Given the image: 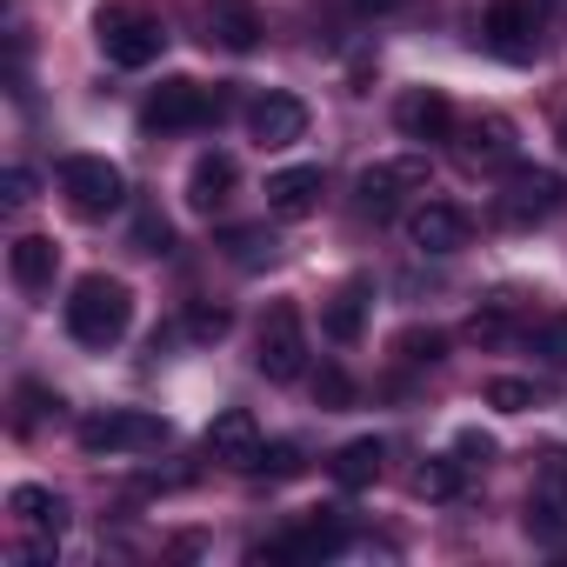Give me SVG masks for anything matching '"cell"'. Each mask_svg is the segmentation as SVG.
I'll list each match as a JSON object with an SVG mask.
<instances>
[{
	"mask_svg": "<svg viewBox=\"0 0 567 567\" xmlns=\"http://www.w3.org/2000/svg\"><path fill=\"white\" fill-rule=\"evenodd\" d=\"M560 200H567V181L560 174H547V167H507V181H501V194H494V214L507 220V227H534V220H547V214H560Z\"/></svg>",
	"mask_w": 567,
	"mask_h": 567,
	"instance_id": "9",
	"label": "cell"
},
{
	"mask_svg": "<svg viewBox=\"0 0 567 567\" xmlns=\"http://www.w3.org/2000/svg\"><path fill=\"white\" fill-rule=\"evenodd\" d=\"M354 8H361V14H394L401 0H354Z\"/></svg>",
	"mask_w": 567,
	"mask_h": 567,
	"instance_id": "37",
	"label": "cell"
},
{
	"mask_svg": "<svg viewBox=\"0 0 567 567\" xmlns=\"http://www.w3.org/2000/svg\"><path fill=\"white\" fill-rule=\"evenodd\" d=\"M341 547H348V527L341 520H301V527L280 534V540H260L254 560H328Z\"/></svg>",
	"mask_w": 567,
	"mask_h": 567,
	"instance_id": "15",
	"label": "cell"
},
{
	"mask_svg": "<svg viewBox=\"0 0 567 567\" xmlns=\"http://www.w3.org/2000/svg\"><path fill=\"white\" fill-rule=\"evenodd\" d=\"M254 368H260L267 381H301V374H308V328H301V308H295V301H274V308L260 315Z\"/></svg>",
	"mask_w": 567,
	"mask_h": 567,
	"instance_id": "4",
	"label": "cell"
},
{
	"mask_svg": "<svg viewBox=\"0 0 567 567\" xmlns=\"http://www.w3.org/2000/svg\"><path fill=\"white\" fill-rule=\"evenodd\" d=\"M274 247H280V240H274L267 227H227V234H220V254H227L234 267H260V260H274Z\"/></svg>",
	"mask_w": 567,
	"mask_h": 567,
	"instance_id": "24",
	"label": "cell"
},
{
	"mask_svg": "<svg viewBox=\"0 0 567 567\" xmlns=\"http://www.w3.org/2000/svg\"><path fill=\"white\" fill-rule=\"evenodd\" d=\"M247 134H254L267 154L295 147V141L308 134V101H295V94H260V101L247 107Z\"/></svg>",
	"mask_w": 567,
	"mask_h": 567,
	"instance_id": "13",
	"label": "cell"
},
{
	"mask_svg": "<svg viewBox=\"0 0 567 567\" xmlns=\"http://www.w3.org/2000/svg\"><path fill=\"white\" fill-rule=\"evenodd\" d=\"M381 461H388V447L368 434V441H348V447L328 461V474H334L341 487H374V481H381Z\"/></svg>",
	"mask_w": 567,
	"mask_h": 567,
	"instance_id": "22",
	"label": "cell"
},
{
	"mask_svg": "<svg viewBox=\"0 0 567 567\" xmlns=\"http://www.w3.org/2000/svg\"><path fill=\"white\" fill-rule=\"evenodd\" d=\"M461 161H467V167H514V161H520L514 121H507V114H474V121L461 127Z\"/></svg>",
	"mask_w": 567,
	"mask_h": 567,
	"instance_id": "14",
	"label": "cell"
},
{
	"mask_svg": "<svg viewBox=\"0 0 567 567\" xmlns=\"http://www.w3.org/2000/svg\"><path fill=\"white\" fill-rule=\"evenodd\" d=\"M467 234H474V220H467V207H454V200H421V207L408 214V240H414L421 254H461Z\"/></svg>",
	"mask_w": 567,
	"mask_h": 567,
	"instance_id": "12",
	"label": "cell"
},
{
	"mask_svg": "<svg viewBox=\"0 0 567 567\" xmlns=\"http://www.w3.org/2000/svg\"><path fill=\"white\" fill-rule=\"evenodd\" d=\"M481 401H487V408H501V414H527V408H540V388H534V381H520V374H494V381L481 388Z\"/></svg>",
	"mask_w": 567,
	"mask_h": 567,
	"instance_id": "25",
	"label": "cell"
},
{
	"mask_svg": "<svg viewBox=\"0 0 567 567\" xmlns=\"http://www.w3.org/2000/svg\"><path fill=\"white\" fill-rule=\"evenodd\" d=\"M61 315H68V334L81 348L107 354L127 334V321H134V288H127V280H114V274H81Z\"/></svg>",
	"mask_w": 567,
	"mask_h": 567,
	"instance_id": "1",
	"label": "cell"
},
{
	"mask_svg": "<svg viewBox=\"0 0 567 567\" xmlns=\"http://www.w3.org/2000/svg\"><path fill=\"white\" fill-rule=\"evenodd\" d=\"M167 421L147 414V408H107L94 421H81V454H154L167 447Z\"/></svg>",
	"mask_w": 567,
	"mask_h": 567,
	"instance_id": "5",
	"label": "cell"
},
{
	"mask_svg": "<svg viewBox=\"0 0 567 567\" xmlns=\"http://www.w3.org/2000/svg\"><path fill=\"white\" fill-rule=\"evenodd\" d=\"M461 487H467V461L461 454H427L414 467V494L421 501H461Z\"/></svg>",
	"mask_w": 567,
	"mask_h": 567,
	"instance_id": "23",
	"label": "cell"
},
{
	"mask_svg": "<svg viewBox=\"0 0 567 567\" xmlns=\"http://www.w3.org/2000/svg\"><path fill=\"white\" fill-rule=\"evenodd\" d=\"M315 401H321V408H348V401H354V381H348L341 368H321V374H315Z\"/></svg>",
	"mask_w": 567,
	"mask_h": 567,
	"instance_id": "32",
	"label": "cell"
},
{
	"mask_svg": "<svg viewBox=\"0 0 567 567\" xmlns=\"http://www.w3.org/2000/svg\"><path fill=\"white\" fill-rule=\"evenodd\" d=\"M394 354H401V361H414V368H434V361L447 354V334H434V328H427V334H421V328H408V334L394 341Z\"/></svg>",
	"mask_w": 567,
	"mask_h": 567,
	"instance_id": "28",
	"label": "cell"
},
{
	"mask_svg": "<svg viewBox=\"0 0 567 567\" xmlns=\"http://www.w3.org/2000/svg\"><path fill=\"white\" fill-rule=\"evenodd\" d=\"M94 34H101V54H107L114 68H154V61H161V48H167V28H161V14H147V8H127V0L101 8Z\"/></svg>",
	"mask_w": 567,
	"mask_h": 567,
	"instance_id": "3",
	"label": "cell"
},
{
	"mask_svg": "<svg viewBox=\"0 0 567 567\" xmlns=\"http://www.w3.org/2000/svg\"><path fill=\"white\" fill-rule=\"evenodd\" d=\"M527 341H534V354H540L547 368H567V315H547Z\"/></svg>",
	"mask_w": 567,
	"mask_h": 567,
	"instance_id": "29",
	"label": "cell"
},
{
	"mask_svg": "<svg viewBox=\"0 0 567 567\" xmlns=\"http://www.w3.org/2000/svg\"><path fill=\"white\" fill-rule=\"evenodd\" d=\"M8 514H14L21 527H34V534H61V527H68V501H61L54 487H34V481H21V487L8 494Z\"/></svg>",
	"mask_w": 567,
	"mask_h": 567,
	"instance_id": "20",
	"label": "cell"
},
{
	"mask_svg": "<svg viewBox=\"0 0 567 567\" xmlns=\"http://www.w3.org/2000/svg\"><path fill=\"white\" fill-rule=\"evenodd\" d=\"M8 274H14L21 295H48L54 274H61V247H54L48 234H21V240L8 247Z\"/></svg>",
	"mask_w": 567,
	"mask_h": 567,
	"instance_id": "17",
	"label": "cell"
},
{
	"mask_svg": "<svg viewBox=\"0 0 567 567\" xmlns=\"http://www.w3.org/2000/svg\"><path fill=\"white\" fill-rule=\"evenodd\" d=\"M554 141H560V154H567V114H560V127H554Z\"/></svg>",
	"mask_w": 567,
	"mask_h": 567,
	"instance_id": "38",
	"label": "cell"
},
{
	"mask_svg": "<svg viewBox=\"0 0 567 567\" xmlns=\"http://www.w3.org/2000/svg\"><path fill=\"white\" fill-rule=\"evenodd\" d=\"M200 28H207V48H220V54H254L260 34H267V21H260L254 0H207Z\"/></svg>",
	"mask_w": 567,
	"mask_h": 567,
	"instance_id": "11",
	"label": "cell"
},
{
	"mask_svg": "<svg viewBox=\"0 0 567 567\" xmlns=\"http://www.w3.org/2000/svg\"><path fill=\"white\" fill-rule=\"evenodd\" d=\"M214 114H220V101H214L200 81L174 74V81H161V87L147 94V107H141V134H187V127H207Z\"/></svg>",
	"mask_w": 567,
	"mask_h": 567,
	"instance_id": "8",
	"label": "cell"
},
{
	"mask_svg": "<svg viewBox=\"0 0 567 567\" xmlns=\"http://www.w3.org/2000/svg\"><path fill=\"white\" fill-rule=\"evenodd\" d=\"M61 194H68V207L81 220H107L127 200V181H121V167L107 154H68L61 161Z\"/></svg>",
	"mask_w": 567,
	"mask_h": 567,
	"instance_id": "6",
	"label": "cell"
},
{
	"mask_svg": "<svg viewBox=\"0 0 567 567\" xmlns=\"http://www.w3.org/2000/svg\"><path fill=\"white\" fill-rule=\"evenodd\" d=\"M467 341H474V348H494V341H507V315H501V308H481V315L467 321Z\"/></svg>",
	"mask_w": 567,
	"mask_h": 567,
	"instance_id": "33",
	"label": "cell"
},
{
	"mask_svg": "<svg viewBox=\"0 0 567 567\" xmlns=\"http://www.w3.org/2000/svg\"><path fill=\"white\" fill-rule=\"evenodd\" d=\"M254 474L295 481V474H301V447H295V441H267V447H260V467H254Z\"/></svg>",
	"mask_w": 567,
	"mask_h": 567,
	"instance_id": "30",
	"label": "cell"
},
{
	"mask_svg": "<svg viewBox=\"0 0 567 567\" xmlns=\"http://www.w3.org/2000/svg\"><path fill=\"white\" fill-rule=\"evenodd\" d=\"M534 501L567 520V454H547V467H540V481H534Z\"/></svg>",
	"mask_w": 567,
	"mask_h": 567,
	"instance_id": "26",
	"label": "cell"
},
{
	"mask_svg": "<svg viewBox=\"0 0 567 567\" xmlns=\"http://www.w3.org/2000/svg\"><path fill=\"white\" fill-rule=\"evenodd\" d=\"M394 127H401L408 141H447V134H454V101H447L441 87H408V94L394 101Z\"/></svg>",
	"mask_w": 567,
	"mask_h": 567,
	"instance_id": "16",
	"label": "cell"
},
{
	"mask_svg": "<svg viewBox=\"0 0 567 567\" xmlns=\"http://www.w3.org/2000/svg\"><path fill=\"white\" fill-rule=\"evenodd\" d=\"M427 187H434V161H427V154H401V161H374V167H361L354 200H361L374 220H388V214H401L408 200H427Z\"/></svg>",
	"mask_w": 567,
	"mask_h": 567,
	"instance_id": "2",
	"label": "cell"
},
{
	"mask_svg": "<svg viewBox=\"0 0 567 567\" xmlns=\"http://www.w3.org/2000/svg\"><path fill=\"white\" fill-rule=\"evenodd\" d=\"M134 254H174V227H167L154 207L134 214Z\"/></svg>",
	"mask_w": 567,
	"mask_h": 567,
	"instance_id": "27",
	"label": "cell"
},
{
	"mask_svg": "<svg viewBox=\"0 0 567 567\" xmlns=\"http://www.w3.org/2000/svg\"><path fill=\"white\" fill-rule=\"evenodd\" d=\"M260 427H254V414L247 408H220L214 421H207V461H220V467H234V474H254L260 467Z\"/></svg>",
	"mask_w": 567,
	"mask_h": 567,
	"instance_id": "10",
	"label": "cell"
},
{
	"mask_svg": "<svg viewBox=\"0 0 567 567\" xmlns=\"http://www.w3.org/2000/svg\"><path fill=\"white\" fill-rule=\"evenodd\" d=\"M34 200V174L28 167H8V207H28Z\"/></svg>",
	"mask_w": 567,
	"mask_h": 567,
	"instance_id": "36",
	"label": "cell"
},
{
	"mask_svg": "<svg viewBox=\"0 0 567 567\" xmlns=\"http://www.w3.org/2000/svg\"><path fill=\"white\" fill-rule=\"evenodd\" d=\"M234 181H240L234 154H220V147H214V154H200V161L187 167V207H194V214H214V207L234 194Z\"/></svg>",
	"mask_w": 567,
	"mask_h": 567,
	"instance_id": "19",
	"label": "cell"
},
{
	"mask_svg": "<svg viewBox=\"0 0 567 567\" xmlns=\"http://www.w3.org/2000/svg\"><path fill=\"white\" fill-rule=\"evenodd\" d=\"M454 454H461L467 467H487V461H494V441H487L481 427H461V434H454Z\"/></svg>",
	"mask_w": 567,
	"mask_h": 567,
	"instance_id": "35",
	"label": "cell"
},
{
	"mask_svg": "<svg viewBox=\"0 0 567 567\" xmlns=\"http://www.w3.org/2000/svg\"><path fill=\"white\" fill-rule=\"evenodd\" d=\"M547 8H554V0H494V8L481 14V41H487L501 61H534V54H540Z\"/></svg>",
	"mask_w": 567,
	"mask_h": 567,
	"instance_id": "7",
	"label": "cell"
},
{
	"mask_svg": "<svg viewBox=\"0 0 567 567\" xmlns=\"http://www.w3.org/2000/svg\"><path fill=\"white\" fill-rule=\"evenodd\" d=\"M315 207H321V167H280V174H267V214L308 220Z\"/></svg>",
	"mask_w": 567,
	"mask_h": 567,
	"instance_id": "18",
	"label": "cell"
},
{
	"mask_svg": "<svg viewBox=\"0 0 567 567\" xmlns=\"http://www.w3.org/2000/svg\"><path fill=\"white\" fill-rule=\"evenodd\" d=\"M187 334H194V341H220V334H227V308H207V301H200V308L187 315Z\"/></svg>",
	"mask_w": 567,
	"mask_h": 567,
	"instance_id": "34",
	"label": "cell"
},
{
	"mask_svg": "<svg viewBox=\"0 0 567 567\" xmlns=\"http://www.w3.org/2000/svg\"><path fill=\"white\" fill-rule=\"evenodd\" d=\"M14 401H21V414H14V427H21V434H28L48 408H61V394H48V388H34V381H21V394H14Z\"/></svg>",
	"mask_w": 567,
	"mask_h": 567,
	"instance_id": "31",
	"label": "cell"
},
{
	"mask_svg": "<svg viewBox=\"0 0 567 567\" xmlns=\"http://www.w3.org/2000/svg\"><path fill=\"white\" fill-rule=\"evenodd\" d=\"M368 295H374L368 280H348V288L328 301V315H321V334H328V341H341V348H348V341H361V328H368Z\"/></svg>",
	"mask_w": 567,
	"mask_h": 567,
	"instance_id": "21",
	"label": "cell"
}]
</instances>
